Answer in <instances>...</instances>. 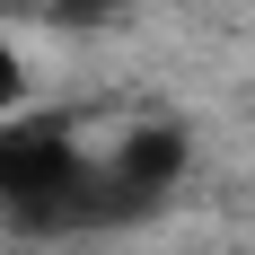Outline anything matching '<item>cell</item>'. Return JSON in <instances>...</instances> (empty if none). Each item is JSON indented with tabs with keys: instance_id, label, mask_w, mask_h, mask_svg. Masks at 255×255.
I'll return each mask as SVG.
<instances>
[{
	"instance_id": "6da1fadb",
	"label": "cell",
	"mask_w": 255,
	"mask_h": 255,
	"mask_svg": "<svg viewBox=\"0 0 255 255\" xmlns=\"http://www.w3.org/2000/svg\"><path fill=\"white\" fill-rule=\"evenodd\" d=\"M71 158V132L62 124H0V194L26 176H44V167H62Z\"/></svg>"
},
{
	"instance_id": "7a4b0ae2",
	"label": "cell",
	"mask_w": 255,
	"mask_h": 255,
	"mask_svg": "<svg viewBox=\"0 0 255 255\" xmlns=\"http://www.w3.org/2000/svg\"><path fill=\"white\" fill-rule=\"evenodd\" d=\"M115 176H132L141 194H167L185 176V132H132L124 150H115Z\"/></svg>"
},
{
	"instance_id": "3957f363",
	"label": "cell",
	"mask_w": 255,
	"mask_h": 255,
	"mask_svg": "<svg viewBox=\"0 0 255 255\" xmlns=\"http://www.w3.org/2000/svg\"><path fill=\"white\" fill-rule=\"evenodd\" d=\"M18 88H26V71H18V53H0V106H18Z\"/></svg>"
},
{
	"instance_id": "277c9868",
	"label": "cell",
	"mask_w": 255,
	"mask_h": 255,
	"mask_svg": "<svg viewBox=\"0 0 255 255\" xmlns=\"http://www.w3.org/2000/svg\"><path fill=\"white\" fill-rule=\"evenodd\" d=\"M62 9H79V18H88V9H141V0H62Z\"/></svg>"
}]
</instances>
